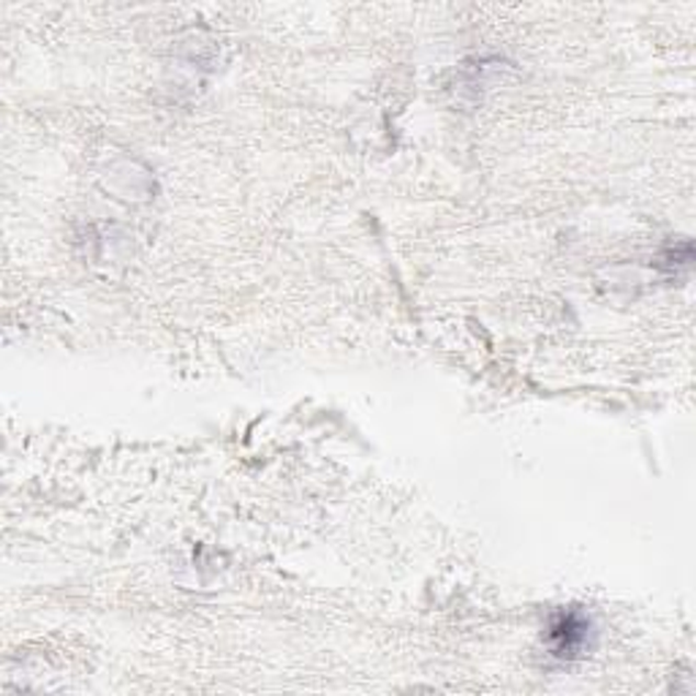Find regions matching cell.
I'll return each mask as SVG.
<instances>
[{"label": "cell", "mask_w": 696, "mask_h": 696, "mask_svg": "<svg viewBox=\"0 0 696 696\" xmlns=\"http://www.w3.org/2000/svg\"><path fill=\"white\" fill-rule=\"evenodd\" d=\"M591 635V624L577 613H561L550 626V648L558 659H574L582 653Z\"/></svg>", "instance_id": "1"}]
</instances>
